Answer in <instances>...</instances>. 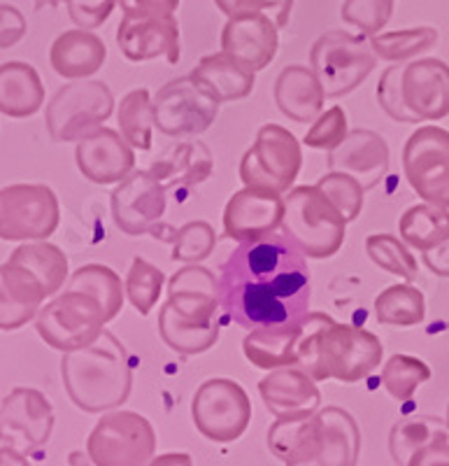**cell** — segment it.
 Wrapping results in <instances>:
<instances>
[{"instance_id": "484cf974", "label": "cell", "mask_w": 449, "mask_h": 466, "mask_svg": "<svg viewBox=\"0 0 449 466\" xmlns=\"http://www.w3.org/2000/svg\"><path fill=\"white\" fill-rule=\"evenodd\" d=\"M322 413V439L305 464L298 466H356L361 455V430L354 415L338 406H326Z\"/></svg>"}, {"instance_id": "f5cc1de1", "label": "cell", "mask_w": 449, "mask_h": 466, "mask_svg": "<svg viewBox=\"0 0 449 466\" xmlns=\"http://www.w3.org/2000/svg\"><path fill=\"white\" fill-rule=\"evenodd\" d=\"M424 264L431 268V273L440 278H449V240H444L440 248L424 252Z\"/></svg>"}, {"instance_id": "681fc988", "label": "cell", "mask_w": 449, "mask_h": 466, "mask_svg": "<svg viewBox=\"0 0 449 466\" xmlns=\"http://www.w3.org/2000/svg\"><path fill=\"white\" fill-rule=\"evenodd\" d=\"M124 16L131 19H152V16H173L180 0H116Z\"/></svg>"}, {"instance_id": "cb8c5ba5", "label": "cell", "mask_w": 449, "mask_h": 466, "mask_svg": "<svg viewBox=\"0 0 449 466\" xmlns=\"http://www.w3.org/2000/svg\"><path fill=\"white\" fill-rule=\"evenodd\" d=\"M47 301L43 285L22 266H0V331H16L37 318Z\"/></svg>"}, {"instance_id": "9f6ffc18", "label": "cell", "mask_w": 449, "mask_h": 466, "mask_svg": "<svg viewBox=\"0 0 449 466\" xmlns=\"http://www.w3.org/2000/svg\"><path fill=\"white\" fill-rule=\"evenodd\" d=\"M0 466H31L28 464L26 455L19 451H15V448H0Z\"/></svg>"}, {"instance_id": "3957f363", "label": "cell", "mask_w": 449, "mask_h": 466, "mask_svg": "<svg viewBox=\"0 0 449 466\" xmlns=\"http://www.w3.org/2000/svg\"><path fill=\"white\" fill-rule=\"evenodd\" d=\"M384 357V345L368 329L335 322L324 313H310L305 336L298 345V366L317 382L334 380L352 385L375 371Z\"/></svg>"}, {"instance_id": "d4e9b609", "label": "cell", "mask_w": 449, "mask_h": 466, "mask_svg": "<svg viewBox=\"0 0 449 466\" xmlns=\"http://www.w3.org/2000/svg\"><path fill=\"white\" fill-rule=\"evenodd\" d=\"M215 159L205 143L201 140H182L170 145L168 149L154 159L149 170L159 177L165 189H194L203 185L212 175Z\"/></svg>"}, {"instance_id": "e575fe53", "label": "cell", "mask_w": 449, "mask_h": 466, "mask_svg": "<svg viewBox=\"0 0 449 466\" xmlns=\"http://www.w3.org/2000/svg\"><path fill=\"white\" fill-rule=\"evenodd\" d=\"M426 318V299L410 282L389 285L375 299V319L382 327H417Z\"/></svg>"}, {"instance_id": "7a4b0ae2", "label": "cell", "mask_w": 449, "mask_h": 466, "mask_svg": "<svg viewBox=\"0 0 449 466\" xmlns=\"http://www.w3.org/2000/svg\"><path fill=\"white\" fill-rule=\"evenodd\" d=\"M226 322L219 306V278L205 266L186 264L170 278L168 299L161 306L159 331L164 343L194 357L217 343Z\"/></svg>"}, {"instance_id": "6da1fadb", "label": "cell", "mask_w": 449, "mask_h": 466, "mask_svg": "<svg viewBox=\"0 0 449 466\" xmlns=\"http://www.w3.org/2000/svg\"><path fill=\"white\" fill-rule=\"evenodd\" d=\"M310 297L307 257L282 231L238 243L219 276L224 319L249 331L303 322L310 315Z\"/></svg>"}, {"instance_id": "7402d4cb", "label": "cell", "mask_w": 449, "mask_h": 466, "mask_svg": "<svg viewBox=\"0 0 449 466\" xmlns=\"http://www.w3.org/2000/svg\"><path fill=\"white\" fill-rule=\"evenodd\" d=\"M328 170L352 175L365 191L373 189L389 170V145L368 128L349 131L343 145L328 152Z\"/></svg>"}, {"instance_id": "f6af8a7d", "label": "cell", "mask_w": 449, "mask_h": 466, "mask_svg": "<svg viewBox=\"0 0 449 466\" xmlns=\"http://www.w3.org/2000/svg\"><path fill=\"white\" fill-rule=\"evenodd\" d=\"M349 127H347V115L340 106L328 107L326 112L312 122L310 131L305 133V138H303V145L312 149H335L338 145H343V140L347 138Z\"/></svg>"}, {"instance_id": "f1b7e54d", "label": "cell", "mask_w": 449, "mask_h": 466, "mask_svg": "<svg viewBox=\"0 0 449 466\" xmlns=\"http://www.w3.org/2000/svg\"><path fill=\"white\" fill-rule=\"evenodd\" d=\"M305 322L307 318L296 324L252 329L243 340V352L249 364L264 371L298 366V345L305 336Z\"/></svg>"}, {"instance_id": "277c9868", "label": "cell", "mask_w": 449, "mask_h": 466, "mask_svg": "<svg viewBox=\"0 0 449 466\" xmlns=\"http://www.w3.org/2000/svg\"><path fill=\"white\" fill-rule=\"evenodd\" d=\"M65 392L85 413H110L128 401L133 371L128 352L112 331H103L95 343L65 352L61 361Z\"/></svg>"}, {"instance_id": "8fae6325", "label": "cell", "mask_w": 449, "mask_h": 466, "mask_svg": "<svg viewBox=\"0 0 449 466\" xmlns=\"http://www.w3.org/2000/svg\"><path fill=\"white\" fill-rule=\"evenodd\" d=\"M61 206L47 185H10L0 189V240L37 243L54 236Z\"/></svg>"}, {"instance_id": "ac0fdd59", "label": "cell", "mask_w": 449, "mask_h": 466, "mask_svg": "<svg viewBox=\"0 0 449 466\" xmlns=\"http://www.w3.org/2000/svg\"><path fill=\"white\" fill-rule=\"evenodd\" d=\"M401 94L417 122H440L449 116V66L434 56L407 61Z\"/></svg>"}, {"instance_id": "7bdbcfd3", "label": "cell", "mask_w": 449, "mask_h": 466, "mask_svg": "<svg viewBox=\"0 0 449 466\" xmlns=\"http://www.w3.org/2000/svg\"><path fill=\"white\" fill-rule=\"evenodd\" d=\"M314 187L322 191L328 201L338 208L340 215L347 219V224L359 219L361 210H364L365 189L352 177V175L338 173V170H328L324 177H319V182Z\"/></svg>"}, {"instance_id": "60d3db41", "label": "cell", "mask_w": 449, "mask_h": 466, "mask_svg": "<svg viewBox=\"0 0 449 466\" xmlns=\"http://www.w3.org/2000/svg\"><path fill=\"white\" fill-rule=\"evenodd\" d=\"M168 236H159L161 240L173 245V259L182 261V264H196V261L207 259L212 255V249L217 245V233L212 228V224L189 222L180 228H165Z\"/></svg>"}, {"instance_id": "30bf717a", "label": "cell", "mask_w": 449, "mask_h": 466, "mask_svg": "<svg viewBox=\"0 0 449 466\" xmlns=\"http://www.w3.org/2000/svg\"><path fill=\"white\" fill-rule=\"evenodd\" d=\"M94 466H147L156 452V431L145 415L110 410L86 439Z\"/></svg>"}, {"instance_id": "11a10c76", "label": "cell", "mask_w": 449, "mask_h": 466, "mask_svg": "<svg viewBox=\"0 0 449 466\" xmlns=\"http://www.w3.org/2000/svg\"><path fill=\"white\" fill-rule=\"evenodd\" d=\"M291 7H294V0H270L268 10L273 12V22L277 28H284L289 24Z\"/></svg>"}, {"instance_id": "7c38bea8", "label": "cell", "mask_w": 449, "mask_h": 466, "mask_svg": "<svg viewBox=\"0 0 449 466\" xmlns=\"http://www.w3.org/2000/svg\"><path fill=\"white\" fill-rule=\"evenodd\" d=\"M191 418L207 441L233 443L249 430L252 401L240 382L231 378H210L194 394Z\"/></svg>"}, {"instance_id": "2e32d148", "label": "cell", "mask_w": 449, "mask_h": 466, "mask_svg": "<svg viewBox=\"0 0 449 466\" xmlns=\"http://www.w3.org/2000/svg\"><path fill=\"white\" fill-rule=\"evenodd\" d=\"M168 206V189L154 177L152 170H133L112 191L110 208L115 224L126 236L152 233Z\"/></svg>"}, {"instance_id": "ee69618b", "label": "cell", "mask_w": 449, "mask_h": 466, "mask_svg": "<svg viewBox=\"0 0 449 466\" xmlns=\"http://www.w3.org/2000/svg\"><path fill=\"white\" fill-rule=\"evenodd\" d=\"M396 0H344L343 19L349 26H356L361 35L375 37L389 26Z\"/></svg>"}, {"instance_id": "5b68a950", "label": "cell", "mask_w": 449, "mask_h": 466, "mask_svg": "<svg viewBox=\"0 0 449 466\" xmlns=\"http://www.w3.org/2000/svg\"><path fill=\"white\" fill-rule=\"evenodd\" d=\"M280 231L310 259H331L343 248L347 219L317 187H294L284 197Z\"/></svg>"}, {"instance_id": "6f0895ef", "label": "cell", "mask_w": 449, "mask_h": 466, "mask_svg": "<svg viewBox=\"0 0 449 466\" xmlns=\"http://www.w3.org/2000/svg\"><path fill=\"white\" fill-rule=\"evenodd\" d=\"M35 3V10H45V7H58L65 0H33Z\"/></svg>"}, {"instance_id": "1f68e13d", "label": "cell", "mask_w": 449, "mask_h": 466, "mask_svg": "<svg viewBox=\"0 0 449 466\" xmlns=\"http://www.w3.org/2000/svg\"><path fill=\"white\" fill-rule=\"evenodd\" d=\"M10 264L22 266L43 285L47 299H54L58 289H64L68 282V257L58 245L37 240V243H22L16 249H12Z\"/></svg>"}, {"instance_id": "c3c4849f", "label": "cell", "mask_w": 449, "mask_h": 466, "mask_svg": "<svg viewBox=\"0 0 449 466\" xmlns=\"http://www.w3.org/2000/svg\"><path fill=\"white\" fill-rule=\"evenodd\" d=\"M26 16L15 5L0 3V49H12L26 37Z\"/></svg>"}, {"instance_id": "4fadbf2b", "label": "cell", "mask_w": 449, "mask_h": 466, "mask_svg": "<svg viewBox=\"0 0 449 466\" xmlns=\"http://www.w3.org/2000/svg\"><path fill=\"white\" fill-rule=\"evenodd\" d=\"M222 103L191 75L170 80L152 101L154 127L170 138L201 136L215 124Z\"/></svg>"}, {"instance_id": "836d02e7", "label": "cell", "mask_w": 449, "mask_h": 466, "mask_svg": "<svg viewBox=\"0 0 449 466\" xmlns=\"http://www.w3.org/2000/svg\"><path fill=\"white\" fill-rule=\"evenodd\" d=\"M435 443H449V427L440 418H403L389 431V452L398 466H405L410 457Z\"/></svg>"}, {"instance_id": "bcb514c9", "label": "cell", "mask_w": 449, "mask_h": 466, "mask_svg": "<svg viewBox=\"0 0 449 466\" xmlns=\"http://www.w3.org/2000/svg\"><path fill=\"white\" fill-rule=\"evenodd\" d=\"M403 68L405 64H394L382 73L380 82H377V103H380L382 110L386 115L392 116L394 122L398 124H417L410 110L403 103V94H401V77H403Z\"/></svg>"}, {"instance_id": "d6986e66", "label": "cell", "mask_w": 449, "mask_h": 466, "mask_svg": "<svg viewBox=\"0 0 449 466\" xmlns=\"http://www.w3.org/2000/svg\"><path fill=\"white\" fill-rule=\"evenodd\" d=\"M75 164L94 185H119L135 170V149L119 131L101 127L77 143Z\"/></svg>"}, {"instance_id": "d590c367", "label": "cell", "mask_w": 449, "mask_h": 466, "mask_svg": "<svg viewBox=\"0 0 449 466\" xmlns=\"http://www.w3.org/2000/svg\"><path fill=\"white\" fill-rule=\"evenodd\" d=\"M65 289L85 291L91 294L95 301L101 303L105 322H112L116 315L122 313L124 308V282L116 276L110 266L103 264H86L77 268L73 276L68 278V287Z\"/></svg>"}, {"instance_id": "816d5d0a", "label": "cell", "mask_w": 449, "mask_h": 466, "mask_svg": "<svg viewBox=\"0 0 449 466\" xmlns=\"http://www.w3.org/2000/svg\"><path fill=\"white\" fill-rule=\"evenodd\" d=\"M405 466H449V443L428 445L410 457Z\"/></svg>"}, {"instance_id": "f907efd6", "label": "cell", "mask_w": 449, "mask_h": 466, "mask_svg": "<svg viewBox=\"0 0 449 466\" xmlns=\"http://www.w3.org/2000/svg\"><path fill=\"white\" fill-rule=\"evenodd\" d=\"M219 10L233 19V16H247L259 15V12L268 10L270 0H215Z\"/></svg>"}, {"instance_id": "83f0119b", "label": "cell", "mask_w": 449, "mask_h": 466, "mask_svg": "<svg viewBox=\"0 0 449 466\" xmlns=\"http://www.w3.org/2000/svg\"><path fill=\"white\" fill-rule=\"evenodd\" d=\"M324 86L319 85L314 70L307 66L291 64L277 75L275 106L291 122L310 124L324 112Z\"/></svg>"}, {"instance_id": "74e56055", "label": "cell", "mask_w": 449, "mask_h": 466, "mask_svg": "<svg viewBox=\"0 0 449 466\" xmlns=\"http://www.w3.org/2000/svg\"><path fill=\"white\" fill-rule=\"evenodd\" d=\"M116 124L122 138L131 145L133 149H152V96L147 89H133L122 98L116 107Z\"/></svg>"}, {"instance_id": "603a6c76", "label": "cell", "mask_w": 449, "mask_h": 466, "mask_svg": "<svg viewBox=\"0 0 449 466\" xmlns=\"http://www.w3.org/2000/svg\"><path fill=\"white\" fill-rule=\"evenodd\" d=\"M259 394L265 408L277 420L307 418L317 413L322 403L317 380L307 376L301 366H286V369L268 373L259 382Z\"/></svg>"}, {"instance_id": "9c48e42d", "label": "cell", "mask_w": 449, "mask_h": 466, "mask_svg": "<svg viewBox=\"0 0 449 466\" xmlns=\"http://www.w3.org/2000/svg\"><path fill=\"white\" fill-rule=\"evenodd\" d=\"M105 315L101 303L85 291L65 289L40 308L35 331L58 352H75L95 343L105 331Z\"/></svg>"}, {"instance_id": "ffe728a7", "label": "cell", "mask_w": 449, "mask_h": 466, "mask_svg": "<svg viewBox=\"0 0 449 466\" xmlns=\"http://www.w3.org/2000/svg\"><path fill=\"white\" fill-rule=\"evenodd\" d=\"M280 47V28L268 15L233 16L222 28V52L252 73L268 68Z\"/></svg>"}, {"instance_id": "9a60e30c", "label": "cell", "mask_w": 449, "mask_h": 466, "mask_svg": "<svg viewBox=\"0 0 449 466\" xmlns=\"http://www.w3.org/2000/svg\"><path fill=\"white\" fill-rule=\"evenodd\" d=\"M54 422V406L33 387H16L0 403V441L24 455L47 443Z\"/></svg>"}, {"instance_id": "680465c9", "label": "cell", "mask_w": 449, "mask_h": 466, "mask_svg": "<svg viewBox=\"0 0 449 466\" xmlns=\"http://www.w3.org/2000/svg\"><path fill=\"white\" fill-rule=\"evenodd\" d=\"M444 422H447V427H449V406H447V420H444Z\"/></svg>"}, {"instance_id": "44dd1931", "label": "cell", "mask_w": 449, "mask_h": 466, "mask_svg": "<svg viewBox=\"0 0 449 466\" xmlns=\"http://www.w3.org/2000/svg\"><path fill=\"white\" fill-rule=\"evenodd\" d=\"M116 45L133 64L168 58L170 64L180 61V24L173 16L131 19L124 16L116 28Z\"/></svg>"}, {"instance_id": "5bb4252c", "label": "cell", "mask_w": 449, "mask_h": 466, "mask_svg": "<svg viewBox=\"0 0 449 466\" xmlns=\"http://www.w3.org/2000/svg\"><path fill=\"white\" fill-rule=\"evenodd\" d=\"M407 185L424 203L449 210V131L435 124L417 128L403 147Z\"/></svg>"}, {"instance_id": "e0dca14e", "label": "cell", "mask_w": 449, "mask_h": 466, "mask_svg": "<svg viewBox=\"0 0 449 466\" xmlns=\"http://www.w3.org/2000/svg\"><path fill=\"white\" fill-rule=\"evenodd\" d=\"M284 198L282 194L256 187H243L224 208V233L235 243H252L282 228Z\"/></svg>"}, {"instance_id": "ab89813d", "label": "cell", "mask_w": 449, "mask_h": 466, "mask_svg": "<svg viewBox=\"0 0 449 466\" xmlns=\"http://www.w3.org/2000/svg\"><path fill=\"white\" fill-rule=\"evenodd\" d=\"M431 366L413 355H394L382 369L384 390L396 401H410L424 382L431 380Z\"/></svg>"}, {"instance_id": "f35d334b", "label": "cell", "mask_w": 449, "mask_h": 466, "mask_svg": "<svg viewBox=\"0 0 449 466\" xmlns=\"http://www.w3.org/2000/svg\"><path fill=\"white\" fill-rule=\"evenodd\" d=\"M365 255L377 268L401 278L403 282H413L419 276V264L401 238L394 233H373L365 238Z\"/></svg>"}, {"instance_id": "b9f144b4", "label": "cell", "mask_w": 449, "mask_h": 466, "mask_svg": "<svg viewBox=\"0 0 449 466\" xmlns=\"http://www.w3.org/2000/svg\"><path fill=\"white\" fill-rule=\"evenodd\" d=\"M165 276L159 266L149 264L143 257H135L128 268L126 285H124V291H126L128 301L131 306L138 310L140 315H149L152 308H156L161 294H164Z\"/></svg>"}, {"instance_id": "8d00e7d4", "label": "cell", "mask_w": 449, "mask_h": 466, "mask_svg": "<svg viewBox=\"0 0 449 466\" xmlns=\"http://www.w3.org/2000/svg\"><path fill=\"white\" fill-rule=\"evenodd\" d=\"M438 43V31L434 26L401 28V31H382L380 35L370 37V47L377 58L389 64H407L414 61L419 54L434 49Z\"/></svg>"}, {"instance_id": "ba28073f", "label": "cell", "mask_w": 449, "mask_h": 466, "mask_svg": "<svg viewBox=\"0 0 449 466\" xmlns=\"http://www.w3.org/2000/svg\"><path fill=\"white\" fill-rule=\"evenodd\" d=\"M303 170L301 140L280 124H264L252 147L240 159V180L244 187L286 194Z\"/></svg>"}, {"instance_id": "8992f818", "label": "cell", "mask_w": 449, "mask_h": 466, "mask_svg": "<svg viewBox=\"0 0 449 466\" xmlns=\"http://www.w3.org/2000/svg\"><path fill=\"white\" fill-rule=\"evenodd\" d=\"M377 56L370 37L347 31H328L314 40L310 52V68L317 75L326 98H343L359 89L373 70Z\"/></svg>"}, {"instance_id": "7dc6e473", "label": "cell", "mask_w": 449, "mask_h": 466, "mask_svg": "<svg viewBox=\"0 0 449 466\" xmlns=\"http://www.w3.org/2000/svg\"><path fill=\"white\" fill-rule=\"evenodd\" d=\"M73 24L82 31H95L107 22L116 0H65Z\"/></svg>"}, {"instance_id": "4316f807", "label": "cell", "mask_w": 449, "mask_h": 466, "mask_svg": "<svg viewBox=\"0 0 449 466\" xmlns=\"http://www.w3.org/2000/svg\"><path fill=\"white\" fill-rule=\"evenodd\" d=\"M105 58V43L95 35V31H82V28H70L61 33L49 52L54 73L73 82L94 77L103 68Z\"/></svg>"}, {"instance_id": "f546056e", "label": "cell", "mask_w": 449, "mask_h": 466, "mask_svg": "<svg viewBox=\"0 0 449 466\" xmlns=\"http://www.w3.org/2000/svg\"><path fill=\"white\" fill-rule=\"evenodd\" d=\"M45 85L40 73L26 61H7L0 66V115L26 119L40 112Z\"/></svg>"}, {"instance_id": "db71d44e", "label": "cell", "mask_w": 449, "mask_h": 466, "mask_svg": "<svg viewBox=\"0 0 449 466\" xmlns=\"http://www.w3.org/2000/svg\"><path fill=\"white\" fill-rule=\"evenodd\" d=\"M147 466H194V460L186 452H164V455H154Z\"/></svg>"}, {"instance_id": "4dcf8cb0", "label": "cell", "mask_w": 449, "mask_h": 466, "mask_svg": "<svg viewBox=\"0 0 449 466\" xmlns=\"http://www.w3.org/2000/svg\"><path fill=\"white\" fill-rule=\"evenodd\" d=\"M254 75L256 73L244 68L243 64H238L228 54L217 52L210 54V56H203L196 68H194V73H191V77L201 82L219 103H235L252 94Z\"/></svg>"}, {"instance_id": "d6a6232c", "label": "cell", "mask_w": 449, "mask_h": 466, "mask_svg": "<svg viewBox=\"0 0 449 466\" xmlns=\"http://www.w3.org/2000/svg\"><path fill=\"white\" fill-rule=\"evenodd\" d=\"M398 233L407 248L417 252H431L449 240V210L431 203L410 206L401 215Z\"/></svg>"}, {"instance_id": "52a82bcc", "label": "cell", "mask_w": 449, "mask_h": 466, "mask_svg": "<svg viewBox=\"0 0 449 466\" xmlns=\"http://www.w3.org/2000/svg\"><path fill=\"white\" fill-rule=\"evenodd\" d=\"M115 112V96L105 82L75 80L64 85L45 110V124L56 143H80Z\"/></svg>"}]
</instances>
